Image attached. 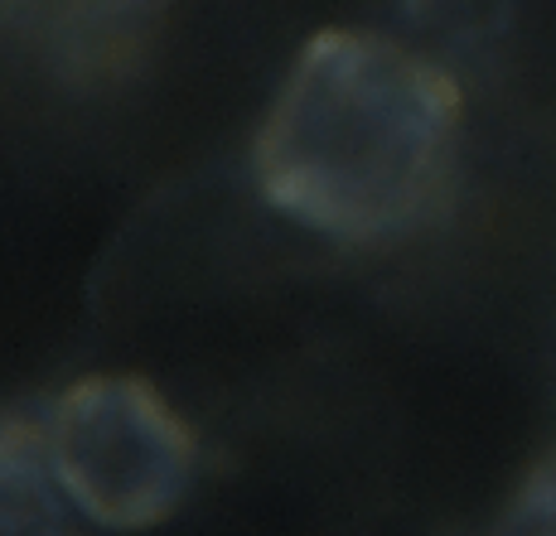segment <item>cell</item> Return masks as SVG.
Here are the masks:
<instances>
[{
	"label": "cell",
	"mask_w": 556,
	"mask_h": 536,
	"mask_svg": "<svg viewBox=\"0 0 556 536\" xmlns=\"http://www.w3.org/2000/svg\"><path fill=\"white\" fill-rule=\"evenodd\" d=\"M465 92L431 53L372 29H315L252 136L271 213L344 246L406 232L435 199Z\"/></svg>",
	"instance_id": "obj_1"
},
{
	"label": "cell",
	"mask_w": 556,
	"mask_h": 536,
	"mask_svg": "<svg viewBox=\"0 0 556 536\" xmlns=\"http://www.w3.org/2000/svg\"><path fill=\"white\" fill-rule=\"evenodd\" d=\"M518 0H402V15L416 35L441 44H489L508 35Z\"/></svg>",
	"instance_id": "obj_4"
},
{
	"label": "cell",
	"mask_w": 556,
	"mask_h": 536,
	"mask_svg": "<svg viewBox=\"0 0 556 536\" xmlns=\"http://www.w3.org/2000/svg\"><path fill=\"white\" fill-rule=\"evenodd\" d=\"M68 502L106 532L160 527L194 478V435L141 372H88L39 416Z\"/></svg>",
	"instance_id": "obj_2"
},
{
	"label": "cell",
	"mask_w": 556,
	"mask_h": 536,
	"mask_svg": "<svg viewBox=\"0 0 556 536\" xmlns=\"http://www.w3.org/2000/svg\"><path fill=\"white\" fill-rule=\"evenodd\" d=\"M0 459H5V536H68V527H63L68 493H63L45 455L39 421L10 411Z\"/></svg>",
	"instance_id": "obj_3"
}]
</instances>
